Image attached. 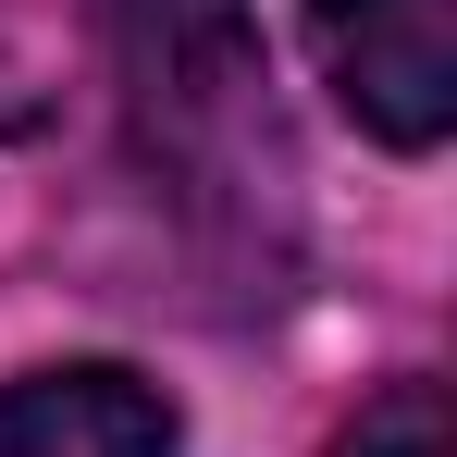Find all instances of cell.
Masks as SVG:
<instances>
[{
	"label": "cell",
	"instance_id": "cell-1",
	"mask_svg": "<svg viewBox=\"0 0 457 457\" xmlns=\"http://www.w3.org/2000/svg\"><path fill=\"white\" fill-rule=\"evenodd\" d=\"M309 62L383 149H445V124H457V0H309Z\"/></svg>",
	"mask_w": 457,
	"mask_h": 457
},
{
	"label": "cell",
	"instance_id": "cell-2",
	"mask_svg": "<svg viewBox=\"0 0 457 457\" xmlns=\"http://www.w3.org/2000/svg\"><path fill=\"white\" fill-rule=\"evenodd\" d=\"M186 420L173 395L137 383L124 359H75V371L0 383V457H173Z\"/></svg>",
	"mask_w": 457,
	"mask_h": 457
},
{
	"label": "cell",
	"instance_id": "cell-3",
	"mask_svg": "<svg viewBox=\"0 0 457 457\" xmlns=\"http://www.w3.org/2000/svg\"><path fill=\"white\" fill-rule=\"evenodd\" d=\"M334 457H457V433H445V383H383L371 408L334 433Z\"/></svg>",
	"mask_w": 457,
	"mask_h": 457
}]
</instances>
